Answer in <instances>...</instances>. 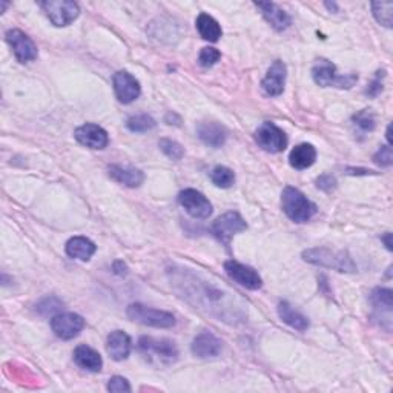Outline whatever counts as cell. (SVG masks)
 I'll use <instances>...</instances> for the list:
<instances>
[{
	"label": "cell",
	"instance_id": "1",
	"mask_svg": "<svg viewBox=\"0 0 393 393\" xmlns=\"http://www.w3.org/2000/svg\"><path fill=\"white\" fill-rule=\"evenodd\" d=\"M174 285L180 287V294L187 301L192 303L195 308L204 309L210 315H217L223 321H231L245 318V309L238 308L232 300V294H227L217 286L210 285L209 281L199 278L194 272L182 269L174 273Z\"/></svg>",
	"mask_w": 393,
	"mask_h": 393
},
{
	"label": "cell",
	"instance_id": "2",
	"mask_svg": "<svg viewBox=\"0 0 393 393\" xmlns=\"http://www.w3.org/2000/svg\"><path fill=\"white\" fill-rule=\"evenodd\" d=\"M303 260L306 263L329 267L338 272L352 273L357 272V264L353 263L352 257L345 250H334L329 248H313L303 252Z\"/></svg>",
	"mask_w": 393,
	"mask_h": 393
},
{
	"label": "cell",
	"instance_id": "3",
	"mask_svg": "<svg viewBox=\"0 0 393 393\" xmlns=\"http://www.w3.org/2000/svg\"><path fill=\"white\" fill-rule=\"evenodd\" d=\"M281 206L285 214L295 223H306L315 215L317 208L308 196L295 187H286L281 194Z\"/></svg>",
	"mask_w": 393,
	"mask_h": 393
},
{
	"label": "cell",
	"instance_id": "4",
	"mask_svg": "<svg viewBox=\"0 0 393 393\" xmlns=\"http://www.w3.org/2000/svg\"><path fill=\"white\" fill-rule=\"evenodd\" d=\"M312 77L315 80L317 85L323 86V88H330V86H335V88L340 90H349L353 85L358 82L357 74H344L340 76L336 71V66L332 62L321 59L318 60L315 65L312 68Z\"/></svg>",
	"mask_w": 393,
	"mask_h": 393
},
{
	"label": "cell",
	"instance_id": "5",
	"mask_svg": "<svg viewBox=\"0 0 393 393\" xmlns=\"http://www.w3.org/2000/svg\"><path fill=\"white\" fill-rule=\"evenodd\" d=\"M127 315L129 317V320L136 321L138 324L155 329H171L176 326V317L171 312L148 308V306L140 303L128 306Z\"/></svg>",
	"mask_w": 393,
	"mask_h": 393
},
{
	"label": "cell",
	"instance_id": "6",
	"mask_svg": "<svg viewBox=\"0 0 393 393\" xmlns=\"http://www.w3.org/2000/svg\"><path fill=\"white\" fill-rule=\"evenodd\" d=\"M138 349L148 357H155L163 364L176 363L178 358L176 343L166 340V338L155 340L152 336H141L138 341Z\"/></svg>",
	"mask_w": 393,
	"mask_h": 393
},
{
	"label": "cell",
	"instance_id": "7",
	"mask_svg": "<svg viewBox=\"0 0 393 393\" xmlns=\"http://www.w3.org/2000/svg\"><path fill=\"white\" fill-rule=\"evenodd\" d=\"M41 6L52 25L56 27H68L80 15V8L71 0H48V2H42Z\"/></svg>",
	"mask_w": 393,
	"mask_h": 393
},
{
	"label": "cell",
	"instance_id": "8",
	"mask_svg": "<svg viewBox=\"0 0 393 393\" xmlns=\"http://www.w3.org/2000/svg\"><path fill=\"white\" fill-rule=\"evenodd\" d=\"M255 140L258 146L271 154L283 152L287 146V137L285 131L272 122H264L258 127V129L255 131Z\"/></svg>",
	"mask_w": 393,
	"mask_h": 393
},
{
	"label": "cell",
	"instance_id": "9",
	"mask_svg": "<svg viewBox=\"0 0 393 393\" xmlns=\"http://www.w3.org/2000/svg\"><path fill=\"white\" fill-rule=\"evenodd\" d=\"M246 229H248V224L238 212H226L224 215L218 217L214 224H212V234H214V237L226 246L231 245V240L234 238V235H237Z\"/></svg>",
	"mask_w": 393,
	"mask_h": 393
},
{
	"label": "cell",
	"instance_id": "10",
	"mask_svg": "<svg viewBox=\"0 0 393 393\" xmlns=\"http://www.w3.org/2000/svg\"><path fill=\"white\" fill-rule=\"evenodd\" d=\"M6 42L11 46L15 59L20 64H28V62L37 59V46L23 31L10 29L6 33Z\"/></svg>",
	"mask_w": 393,
	"mask_h": 393
},
{
	"label": "cell",
	"instance_id": "11",
	"mask_svg": "<svg viewBox=\"0 0 393 393\" xmlns=\"http://www.w3.org/2000/svg\"><path fill=\"white\" fill-rule=\"evenodd\" d=\"M178 203L194 218L204 220L212 214V204L201 192L195 190H185L178 194Z\"/></svg>",
	"mask_w": 393,
	"mask_h": 393
},
{
	"label": "cell",
	"instance_id": "12",
	"mask_svg": "<svg viewBox=\"0 0 393 393\" xmlns=\"http://www.w3.org/2000/svg\"><path fill=\"white\" fill-rule=\"evenodd\" d=\"M224 271L229 275L231 280L249 290H258L263 286V280L254 267L241 264L235 260H229L224 263Z\"/></svg>",
	"mask_w": 393,
	"mask_h": 393
},
{
	"label": "cell",
	"instance_id": "13",
	"mask_svg": "<svg viewBox=\"0 0 393 393\" xmlns=\"http://www.w3.org/2000/svg\"><path fill=\"white\" fill-rule=\"evenodd\" d=\"M85 327V320L77 313H57L51 320V329L62 340H73L80 335Z\"/></svg>",
	"mask_w": 393,
	"mask_h": 393
},
{
	"label": "cell",
	"instance_id": "14",
	"mask_svg": "<svg viewBox=\"0 0 393 393\" xmlns=\"http://www.w3.org/2000/svg\"><path fill=\"white\" fill-rule=\"evenodd\" d=\"M113 85L115 97L124 105L132 103L134 100H137L141 92L138 80L132 74H129L128 71H119V73H115L113 77Z\"/></svg>",
	"mask_w": 393,
	"mask_h": 393
},
{
	"label": "cell",
	"instance_id": "15",
	"mask_svg": "<svg viewBox=\"0 0 393 393\" xmlns=\"http://www.w3.org/2000/svg\"><path fill=\"white\" fill-rule=\"evenodd\" d=\"M286 74L287 68L283 64L281 60H275L267 69V74L262 82V90L269 97H277L281 96L285 91V83H286Z\"/></svg>",
	"mask_w": 393,
	"mask_h": 393
},
{
	"label": "cell",
	"instance_id": "16",
	"mask_svg": "<svg viewBox=\"0 0 393 393\" xmlns=\"http://www.w3.org/2000/svg\"><path fill=\"white\" fill-rule=\"evenodd\" d=\"M74 137L78 143L90 149H105L109 143L108 132L94 123H86L78 127L74 132Z\"/></svg>",
	"mask_w": 393,
	"mask_h": 393
},
{
	"label": "cell",
	"instance_id": "17",
	"mask_svg": "<svg viewBox=\"0 0 393 393\" xmlns=\"http://www.w3.org/2000/svg\"><path fill=\"white\" fill-rule=\"evenodd\" d=\"M222 341L210 332H201L196 335L192 341L191 350L196 358H214L222 352Z\"/></svg>",
	"mask_w": 393,
	"mask_h": 393
},
{
	"label": "cell",
	"instance_id": "18",
	"mask_svg": "<svg viewBox=\"0 0 393 393\" xmlns=\"http://www.w3.org/2000/svg\"><path fill=\"white\" fill-rule=\"evenodd\" d=\"M196 136L204 145L210 148H222L226 143L227 131L218 122H201L196 127Z\"/></svg>",
	"mask_w": 393,
	"mask_h": 393
},
{
	"label": "cell",
	"instance_id": "19",
	"mask_svg": "<svg viewBox=\"0 0 393 393\" xmlns=\"http://www.w3.org/2000/svg\"><path fill=\"white\" fill-rule=\"evenodd\" d=\"M255 6L262 11L266 22L275 29V31H285L290 27L292 19L290 15L273 2H257Z\"/></svg>",
	"mask_w": 393,
	"mask_h": 393
},
{
	"label": "cell",
	"instance_id": "20",
	"mask_svg": "<svg viewBox=\"0 0 393 393\" xmlns=\"http://www.w3.org/2000/svg\"><path fill=\"white\" fill-rule=\"evenodd\" d=\"M106 352L114 361H123L131 353V338L123 330H114L109 334L106 341Z\"/></svg>",
	"mask_w": 393,
	"mask_h": 393
},
{
	"label": "cell",
	"instance_id": "21",
	"mask_svg": "<svg viewBox=\"0 0 393 393\" xmlns=\"http://www.w3.org/2000/svg\"><path fill=\"white\" fill-rule=\"evenodd\" d=\"M108 172H109V177H111L114 182L124 185L128 187H138L145 182L143 171L136 169V168L113 164V166L108 168Z\"/></svg>",
	"mask_w": 393,
	"mask_h": 393
},
{
	"label": "cell",
	"instance_id": "22",
	"mask_svg": "<svg viewBox=\"0 0 393 393\" xmlns=\"http://www.w3.org/2000/svg\"><path fill=\"white\" fill-rule=\"evenodd\" d=\"M74 361L78 367L90 372H100L103 367V359H101L100 353L85 344L78 345L74 350Z\"/></svg>",
	"mask_w": 393,
	"mask_h": 393
},
{
	"label": "cell",
	"instance_id": "23",
	"mask_svg": "<svg viewBox=\"0 0 393 393\" xmlns=\"http://www.w3.org/2000/svg\"><path fill=\"white\" fill-rule=\"evenodd\" d=\"M317 160V149L310 143H301L295 146L289 155L290 166L298 171L310 168Z\"/></svg>",
	"mask_w": 393,
	"mask_h": 393
},
{
	"label": "cell",
	"instance_id": "24",
	"mask_svg": "<svg viewBox=\"0 0 393 393\" xmlns=\"http://www.w3.org/2000/svg\"><path fill=\"white\" fill-rule=\"evenodd\" d=\"M65 249L68 257L76 258V260L80 262H88L91 260V257L96 254L97 246L86 237H73L68 240Z\"/></svg>",
	"mask_w": 393,
	"mask_h": 393
},
{
	"label": "cell",
	"instance_id": "25",
	"mask_svg": "<svg viewBox=\"0 0 393 393\" xmlns=\"http://www.w3.org/2000/svg\"><path fill=\"white\" fill-rule=\"evenodd\" d=\"M195 27H196V31H199V34L204 38V41L212 42V43L218 42L220 37H222V34H223L220 23L212 17V15H209L206 13H201L199 17H196Z\"/></svg>",
	"mask_w": 393,
	"mask_h": 393
},
{
	"label": "cell",
	"instance_id": "26",
	"mask_svg": "<svg viewBox=\"0 0 393 393\" xmlns=\"http://www.w3.org/2000/svg\"><path fill=\"white\" fill-rule=\"evenodd\" d=\"M278 315L287 326L298 330V332H304L309 329V320L301 312L295 310L287 301H281L278 304Z\"/></svg>",
	"mask_w": 393,
	"mask_h": 393
},
{
	"label": "cell",
	"instance_id": "27",
	"mask_svg": "<svg viewBox=\"0 0 393 393\" xmlns=\"http://www.w3.org/2000/svg\"><path fill=\"white\" fill-rule=\"evenodd\" d=\"M372 13L376 22L386 28L393 27V2H373Z\"/></svg>",
	"mask_w": 393,
	"mask_h": 393
},
{
	"label": "cell",
	"instance_id": "28",
	"mask_svg": "<svg viewBox=\"0 0 393 393\" xmlns=\"http://www.w3.org/2000/svg\"><path fill=\"white\" fill-rule=\"evenodd\" d=\"M210 180L215 186L227 190V187H231L235 183V174H234V171L229 168L217 166L210 172Z\"/></svg>",
	"mask_w": 393,
	"mask_h": 393
},
{
	"label": "cell",
	"instance_id": "29",
	"mask_svg": "<svg viewBox=\"0 0 393 393\" xmlns=\"http://www.w3.org/2000/svg\"><path fill=\"white\" fill-rule=\"evenodd\" d=\"M155 120L148 114H137L132 115L127 122V128L131 132H148L155 128Z\"/></svg>",
	"mask_w": 393,
	"mask_h": 393
},
{
	"label": "cell",
	"instance_id": "30",
	"mask_svg": "<svg viewBox=\"0 0 393 393\" xmlns=\"http://www.w3.org/2000/svg\"><path fill=\"white\" fill-rule=\"evenodd\" d=\"M392 290L390 289H383V287H378V289H375L372 295H371V301L372 304L375 306L376 309H384L387 313L392 312V306H393V301H392Z\"/></svg>",
	"mask_w": 393,
	"mask_h": 393
},
{
	"label": "cell",
	"instance_id": "31",
	"mask_svg": "<svg viewBox=\"0 0 393 393\" xmlns=\"http://www.w3.org/2000/svg\"><path fill=\"white\" fill-rule=\"evenodd\" d=\"M162 152L168 157L171 160H182L183 155H185V149L183 146L177 143L176 140H171V138H162L160 143H159Z\"/></svg>",
	"mask_w": 393,
	"mask_h": 393
},
{
	"label": "cell",
	"instance_id": "32",
	"mask_svg": "<svg viewBox=\"0 0 393 393\" xmlns=\"http://www.w3.org/2000/svg\"><path fill=\"white\" fill-rule=\"evenodd\" d=\"M64 308V303H62L59 298L56 296H50V298H45L43 301H41L37 304V312L41 313L43 317H50L54 315V313H57Z\"/></svg>",
	"mask_w": 393,
	"mask_h": 393
},
{
	"label": "cell",
	"instance_id": "33",
	"mask_svg": "<svg viewBox=\"0 0 393 393\" xmlns=\"http://www.w3.org/2000/svg\"><path fill=\"white\" fill-rule=\"evenodd\" d=\"M353 123L363 132H369L375 128V115L371 109H363V111L353 115Z\"/></svg>",
	"mask_w": 393,
	"mask_h": 393
},
{
	"label": "cell",
	"instance_id": "34",
	"mask_svg": "<svg viewBox=\"0 0 393 393\" xmlns=\"http://www.w3.org/2000/svg\"><path fill=\"white\" fill-rule=\"evenodd\" d=\"M220 59H222V52H220L217 48L208 46V48L201 50L200 57H199V64L203 68H210V66H214Z\"/></svg>",
	"mask_w": 393,
	"mask_h": 393
},
{
	"label": "cell",
	"instance_id": "35",
	"mask_svg": "<svg viewBox=\"0 0 393 393\" xmlns=\"http://www.w3.org/2000/svg\"><path fill=\"white\" fill-rule=\"evenodd\" d=\"M384 77H386V71H378V73L375 74L373 77V80L367 85V88H366V96L369 97H376V96H380L381 91H383V80H384Z\"/></svg>",
	"mask_w": 393,
	"mask_h": 393
},
{
	"label": "cell",
	"instance_id": "36",
	"mask_svg": "<svg viewBox=\"0 0 393 393\" xmlns=\"http://www.w3.org/2000/svg\"><path fill=\"white\" fill-rule=\"evenodd\" d=\"M373 162L380 166H390L393 163V152H392V146L386 145L381 146L380 151L373 155Z\"/></svg>",
	"mask_w": 393,
	"mask_h": 393
},
{
	"label": "cell",
	"instance_id": "37",
	"mask_svg": "<svg viewBox=\"0 0 393 393\" xmlns=\"http://www.w3.org/2000/svg\"><path fill=\"white\" fill-rule=\"evenodd\" d=\"M108 390L114 393H123V392H131V386L127 378L123 376H113L108 383Z\"/></svg>",
	"mask_w": 393,
	"mask_h": 393
},
{
	"label": "cell",
	"instance_id": "38",
	"mask_svg": "<svg viewBox=\"0 0 393 393\" xmlns=\"http://www.w3.org/2000/svg\"><path fill=\"white\" fill-rule=\"evenodd\" d=\"M335 186H336V180L332 176L324 174V176H320L317 178V187L321 191L330 192L332 190H335Z\"/></svg>",
	"mask_w": 393,
	"mask_h": 393
},
{
	"label": "cell",
	"instance_id": "39",
	"mask_svg": "<svg viewBox=\"0 0 393 393\" xmlns=\"http://www.w3.org/2000/svg\"><path fill=\"white\" fill-rule=\"evenodd\" d=\"M114 272L117 273V275H124L128 272V267H127V264H124L123 262H115L114 263Z\"/></svg>",
	"mask_w": 393,
	"mask_h": 393
},
{
	"label": "cell",
	"instance_id": "40",
	"mask_svg": "<svg viewBox=\"0 0 393 393\" xmlns=\"http://www.w3.org/2000/svg\"><path fill=\"white\" fill-rule=\"evenodd\" d=\"M390 238H392V234L390 232H387L386 235H384V237L381 238L384 243H386V248L389 249V250H392L393 248H392V241H390Z\"/></svg>",
	"mask_w": 393,
	"mask_h": 393
},
{
	"label": "cell",
	"instance_id": "41",
	"mask_svg": "<svg viewBox=\"0 0 393 393\" xmlns=\"http://www.w3.org/2000/svg\"><path fill=\"white\" fill-rule=\"evenodd\" d=\"M326 6L329 8V10H335V11L338 10V8H336V3H326Z\"/></svg>",
	"mask_w": 393,
	"mask_h": 393
}]
</instances>
